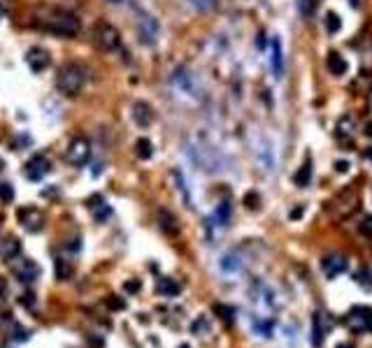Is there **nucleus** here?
Masks as SVG:
<instances>
[{
	"instance_id": "nucleus-1",
	"label": "nucleus",
	"mask_w": 372,
	"mask_h": 348,
	"mask_svg": "<svg viewBox=\"0 0 372 348\" xmlns=\"http://www.w3.org/2000/svg\"><path fill=\"white\" fill-rule=\"evenodd\" d=\"M84 70L77 63H68V65H63L58 70V75H56V88H58L63 95H68V98H75V95H79V91L84 88Z\"/></svg>"
},
{
	"instance_id": "nucleus-2",
	"label": "nucleus",
	"mask_w": 372,
	"mask_h": 348,
	"mask_svg": "<svg viewBox=\"0 0 372 348\" xmlns=\"http://www.w3.org/2000/svg\"><path fill=\"white\" fill-rule=\"evenodd\" d=\"M44 28L56 35H63V38H72V35L79 33V19L75 14H68V12H56L47 19Z\"/></svg>"
},
{
	"instance_id": "nucleus-3",
	"label": "nucleus",
	"mask_w": 372,
	"mask_h": 348,
	"mask_svg": "<svg viewBox=\"0 0 372 348\" xmlns=\"http://www.w3.org/2000/svg\"><path fill=\"white\" fill-rule=\"evenodd\" d=\"M93 38H96V44H98L103 51H116L121 47L119 30H116L114 26H110V23H98Z\"/></svg>"
},
{
	"instance_id": "nucleus-4",
	"label": "nucleus",
	"mask_w": 372,
	"mask_h": 348,
	"mask_svg": "<svg viewBox=\"0 0 372 348\" xmlns=\"http://www.w3.org/2000/svg\"><path fill=\"white\" fill-rule=\"evenodd\" d=\"M66 156H68V163L77 165V167L86 163L88 156H91V144H88L86 137H75V140L70 142V147H68Z\"/></svg>"
},
{
	"instance_id": "nucleus-5",
	"label": "nucleus",
	"mask_w": 372,
	"mask_h": 348,
	"mask_svg": "<svg viewBox=\"0 0 372 348\" xmlns=\"http://www.w3.org/2000/svg\"><path fill=\"white\" fill-rule=\"evenodd\" d=\"M175 84L181 88V91L186 93V95H193V98H200V84H198L196 75H193L189 67H179V70L175 72Z\"/></svg>"
},
{
	"instance_id": "nucleus-6",
	"label": "nucleus",
	"mask_w": 372,
	"mask_h": 348,
	"mask_svg": "<svg viewBox=\"0 0 372 348\" xmlns=\"http://www.w3.org/2000/svg\"><path fill=\"white\" fill-rule=\"evenodd\" d=\"M49 169H51L49 160H47L44 156H40V153L38 156H33L26 165H23V174H26V179H30V181L44 179V177L49 174Z\"/></svg>"
},
{
	"instance_id": "nucleus-7",
	"label": "nucleus",
	"mask_w": 372,
	"mask_h": 348,
	"mask_svg": "<svg viewBox=\"0 0 372 348\" xmlns=\"http://www.w3.org/2000/svg\"><path fill=\"white\" fill-rule=\"evenodd\" d=\"M347 323L358 332H370L372 330V309H367V306H356V309L349 311Z\"/></svg>"
},
{
	"instance_id": "nucleus-8",
	"label": "nucleus",
	"mask_w": 372,
	"mask_h": 348,
	"mask_svg": "<svg viewBox=\"0 0 372 348\" xmlns=\"http://www.w3.org/2000/svg\"><path fill=\"white\" fill-rule=\"evenodd\" d=\"M17 218H19V223H21L23 228L28 230V232H40V230L44 228V216H42V212H38V209H33V207L19 209V212H17Z\"/></svg>"
},
{
	"instance_id": "nucleus-9",
	"label": "nucleus",
	"mask_w": 372,
	"mask_h": 348,
	"mask_svg": "<svg viewBox=\"0 0 372 348\" xmlns=\"http://www.w3.org/2000/svg\"><path fill=\"white\" fill-rule=\"evenodd\" d=\"M14 276H17L21 283H33V281H38V276H40V267H38V262L28 260V258H23V260L19 262L17 267H14Z\"/></svg>"
},
{
	"instance_id": "nucleus-10",
	"label": "nucleus",
	"mask_w": 372,
	"mask_h": 348,
	"mask_svg": "<svg viewBox=\"0 0 372 348\" xmlns=\"http://www.w3.org/2000/svg\"><path fill=\"white\" fill-rule=\"evenodd\" d=\"M137 28H140V38H142L144 44L156 42V38H159V23H156V19H151L149 14H142L140 21H137Z\"/></svg>"
},
{
	"instance_id": "nucleus-11",
	"label": "nucleus",
	"mask_w": 372,
	"mask_h": 348,
	"mask_svg": "<svg viewBox=\"0 0 372 348\" xmlns=\"http://www.w3.org/2000/svg\"><path fill=\"white\" fill-rule=\"evenodd\" d=\"M133 121H135L140 128H147V125L153 123V109L149 102H142V100H137L135 105H133Z\"/></svg>"
},
{
	"instance_id": "nucleus-12",
	"label": "nucleus",
	"mask_w": 372,
	"mask_h": 348,
	"mask_svg": "<svg viewBox=\"0 0 372 348\" xmlns=\"http://www.w3.org/2000/svg\"><path fill=\"white\" fill-rule=\"evenodd\" d=\"M321 267H323V272H326V276L335 279V276H339L342 272H347L349 262H347L345 256H328V258H323Z\"/></svg>"
},
{
	"instance_id": "nucleus-13",
	"label": "nucleus",
	"mask_w": 372,
	"mask_h": 348,
	"mask_svg": "<svg viewBox=\"0 0 372 348\" xmlns=\"http://www.w3.org/2000/svg\"><path fill=\"white\" fill-rule=\"evenodd\" d=\"M26 60H28V65H30L33 72H42V70H47V65H49V54L44 49H40V47H33V49L28 51Z\"/></svg>"
},
{
	"instance_id": "nucleus-14",
	"label": "nucleus",
	"mask_w": 372,
	"mask_h": 348,
	"mask_svg": "<svg viewBox=\"0 0 372 348\" xmlns=\"http://www.w3.org/2000/svg\"><path fill=\"white\" fill-rule=\"evenodd\" d=\"M326 67H328L330 75L342 77V75H347V70H349V63H347V58L342 54H337V51H330V54L326 56Z\"/></svg>"
},
{
	"instance_id": "nucleus-15",
	"label": "nucleus",
	"mask_w": 372,
	"mask_h": 348,
	"mask_svg": "<svg viewBox=\"0 0 372 348\" xmlns=\"http://www.w3.org/2000/svg\"><path fill=\"white\" fill-rule=\"evenodd\" d=\"M19 253H21V241L14 239V237H10V239H5L0 244V256L5 260H17Z\"/></svg>"
},
{
	"instance_id": "nucleus-16",
	"label": "nucleus",
	"mask_w": 372,
	"mask_h": 348,
	"mask_svg": "<svg viewBox=\"0 0 372 348\" xmlns=\"http://www.w3.org/2000/svg\"><path fill=\"white\" fill-rule=\"evenodd\" d=\"M326 332H328V316L326 314H317L314 316V346H321L323 337H326Z\"/></svg>"
},
{
	"instance_id": "nucleus-17",
	"label": "nucleus",
	"mask_w": 372,
	"mask_h": 348,
	"mask_svg": "<svg viewBox=\"0 0 372 348\" xmlns=\"http://www.w3.org/2000/svg\"><path fill=\"white\" fill-rule=\"evenodd\" d=\"M272 72H274V79H282L284 75V56H282V44L279 40H272Z\"/></svg>"
},
{
	"instance_id": "nucleus-18",
	"label": "nucleus",
	"mask_w": 372,
	"mask_h": 348,
	"mask_svg": "<svg viewBox=\"0 0 372 348\" xmlns=\"http://www.w3.org/2000/svg\"><path fill=\"white\" fill-rule=\"evenodd\" d=\"M309 179H312V160L307 158L305 163L300 165V169L296 172L293 181H296V186H307V184H309Z\"/></svg>"
},
{
	"instance_id": "nucleus-19",
	"label": "nucleus",
	"mask_w": 372,
	"mask_h": 348,
	"mask_svg": "<svg viewBox=\"0 0 372 348\" xmlns=\"http://www.w3.org/2000/svg\"><path fill=\"white\" fill-rule=\"evenodd\" d=\"M135 156L142 158V160H149V158L153 156V144L147 140V137H140V140L135 142Z\"/></svg>"
},
{
	"instance_id": "nucleus-20",
	"label": "nucleus",
	"mask_w": 372,
	"mask_h": 348,
	"mask_svg": "<svg viewBox=\"0 0 372 348\" xmlns=\"http://www.w3.org/2000/svg\"><path fill=\"white\" fill-rule=\"evenodd\" d=\"M181 286L177 281H172V279H161L159 281V293L161 295H168V297H172V295H179Z\"/></svg>"
},
{
	"instance_id": "nucleus-21",
	"label": "nucleus",
	"mask_w": 372,
	"mask_h": 348,
	"mask_svg": "<svg viewBox=\"0 0 372 348\" xmlns=\"http://www.w3.org/2000/svg\"><path fill=\"white\" fill-rule=\"evenodd\" d=\"M91 212L96 214L98 221H105V218L110 216V207L103 202V197H91Z\"/></svg>"
},
{
	"instance_id": "nucleus-22",
	"label": "nucleus",
	"mask_w": 372,
	"mask_h": 348,
	"mask_svg": "<svg viewBox=\"0 0 372 348\" xmlns=\"http://www.w3.org/2000/svg\"><path fill=\"white\" fill-rule=\"evenodd\" d=\"M323 23H326V30H328L330 35L337 33L339 28H342V21H339V17L335 14V12H328V14H326V19H323Z\"/></svg>"
},
{
	"instance_id": "nucleus-23",
	"label": "nucleus",
	"mask_w": 372,
	"mask_h": 348,
	"mask_svg": "<svg viewBox=\"0 0 372 348\" xmlns=\"http://www.w3.org/2000/svg\"><path fill=\"white\" fill-rule=\"evenodd\" d=\"M356 283H361L363 288L372 290V272L367 269V267H361V269L356 272Z\"/></svg>"
},
{
	"instance_id": "nucleus-24",
	"label": "nucleus",
	"mask_w": 372,
	"mask_h": 348,
	"mask_svg": "<svg viewBox=\"0 0 372 348\" xmlns=\"http://www.w3.org/2000/svg\"><path fill=\"white\" fill-rule=\"evenodd\" d=\"M214 218L219 221V225H224V223H228V218H230V202H221L219 204V209H216V214H214Z\"/></svg>"
},
{
	"instance_id": "nucleus-25",
	"label": "nucleus",
	"mask_w": 372,
	"mask_h": 348,
	"mask_svg": "<svg viewBox=\"0 0 372 348\" xmlns=\"http://www.w3.org/2000/svg\"><path fill=\"white\" fill-rule=\"evenodd\" d=\"M221 269L224 272H235V269H240V260H237V256H224V260H221Z\"/></svg>"
},
{
	"instance_id": "nucleus-26",
	"label": "nucleus",
	"mask_w": 372,
	"mask_h": 348,
	"mask_svg": "<svg viewBox=\"0 0 372 348\" xmlns=\"http://www.w3.org/2000/svg\"><path fill=\"white\" fill-rule=\"evenodd\" d=\"M70 272H72V267L68 265L66 260H60V258H58V260H56V276H58V279H68V276H70Z\"/></svg>"
},
{
	"instance_id": "nucleus-27",
	"label": "nucleus",
	"mask_w": 372,
	"mask_h": 348,
	"mask_svg": "<svg viewBox=\"0 0 372 348\" xmlns=\"http://www.w3.org/2000/svg\"><path fill=\"white\" fill-rule=\"evenodd\" d=\"M317 5H319V0H300V12L305 17H312L314 12H317Z\"/></svg>"
},
{
	"instance_id": "nucleus-28",
	"label": "nucleus",
	"mask_w": 372,
	"mask_h": 348,
	"mask_svg": "<svg viewBox=\"0 0 372 348\" xmlns=\"http://www.w3.org/2000/svg\"><path fill=\"white\" fill-rule=\"evenodd\" d=\"M159 218H161V221H163V223H161V225H163V230H168V232H175V230H177V225H175V218L170 216L168 212H161V214H159Z\"/></svg>"
},
{
	"instance_id": "nucleus-29",
	"label": "nucleus",
	"mask_w": 372,
	"mask_h": 348,
	"mask_svg": "<svg viewBox=\"0 0 372 348\" xmlns=\"http://www.w3.org/2000/svg\"><path fill=\"white\" fill-rule=\"evenodd\" d=\"M0 200L3 202L14 200V188H12V184H0Z\"/></svg>"
},
{
	"instance_id": "nucleus-30",
	"label": "nucleus",
	"mask_w": 372,
	"mask_h": 348,
	"mask_svg": "<svg viewBox=\"0 0 372 348\" xmlns=\"http://www.w3.org/2000/svg\"><path fill=\"white\" fill-rule=\"evenodd\" d=\"M337 135H342V137L351 135V119H349V116H345V119L337 123Z\"/></svg>"
},
{
	"instance_id": "nucleus-31",
	"label": "nucleus",
	"mask_w": 372,
	"mask_h": 348,
	"mask_svg": "<svg viewBox=\"0 0 372 348\" xmlns=\"http://www.w3.org/2000/svg\"><path fill=\"white\" fill-rule=\"evenodd\" d=\"M193 7H198V10H212L214 5H216V0H189Z\"/></svg>"
},
{
	"instance_id": "nucleus-32",
	"label": "nucleus",
	"mask_w": 372,
	"mask_h": 348,
	"mask_svg": "<svg viewBox=\"0 0 372 348\" xmlns=\"http://www.w3.org/2000/svg\"><path fill=\"white\" fill-rule=\"evenodd\" d=\"M361 232L363 234H372V216H367L365 221L361 223Z\"/></svg>"
},
{
	"instance_id": "nucleus-33",
	"label": "nucleus",
	"mask_w": 372,
	"mask_h": 348,
	"mask_svg": "<svg viewBox=\"0 0 372 348\" xmlns=\"http://www.w3.org/2000/svg\"><path fill=\"white\" fill-rule=\"evenodd\" d=\"M246 202H249V207H252V209H256L258 207V195H254V193H252V195H246L244 197V204H246Z\"/></svg>"
},
{
	"instance_id": "nucleus-34",
	"label": "nucleus",
	"mask_w": 372,
	"mask_h": 348,
	"mask_svg": "<svg viewBox=\"0 0 372 348\" xmlns=\"http://www.w3.org/2000/svg\"><path fill=\"white\" fill-rule=\"evenodd\" d=\"M335 169H337V172H347V169H349V163H347V160H337V163H335Z\"/></svg>"
},
{
	"instance_id": "nucleus-35",
	"label": "nucleus",
	"mask_w": 372,
	"mask_h": 348,
	"mask_svg": "<svg viewBox=\"0 0 372 348\" xmlns=\"http://www.w3.org/2000/svg\"><path fill=\"white\" fill-rule=\"evenodd\" d=\"M140 288V283L137 281H133V283H126V290H137Z\"/></svg>"
},
{
	"instance_id": "nucleus-36",
	"label": "nucleus",
	"mask_w": 372,
	"mask_h": 348,
	"mask_svg": "<svg viewBox=\"0 0 372 348\" xmlns=\"http://www.w3.org/2000/svg\"><path fill=\"white\" fill-rule=\"evenodd\" d=\"M365 135L372 137V121H367V125H365Z\"/></svg>"
},
{
	"instance_id": "nucleus-37",
	"label": "nucleus",
	"mask_w": 372,
	"mask_h": 348,
	"mask_svg": "<svg viewBox=\"0 0 372 348\" xmlns=\"http://www.w3.org/2000/svg\"><path fill=\"white\" fill-rule=\"evenodd\" d=\"M302 212H305V209H296V212L291 214V216H293V218H298V216H302Z\"/></svg>"
},
{
	"instance_id": "nucleus-38",
	"label": "nucleus",
	"mask_w": 372,
	"mask_h": 348,
	"mask_svg": "<svg viewBox=\"0 0 372 348\" xmlns=\"http://www.w3.org/2000/svg\"><path fill=\"white\" fill-rule=\"evenodd\" d=\"M5 12H7V7H5V5H3V3H0V19L5 17Z\"/></svg>"
},
{
	"instance_id": "nucleus-39",
	"label": "nucleus",
	"mask_w": 372,
	"mask_h": 348,
	"mask_svg": "<svg viewBox=\"0 0 372 348\" xmlns=\"http://www.w3.org/2000/svg\"><path fill=\"white\" fill-rule=\"evenodd\" d=\"M3 290H5V281H3V279H0V293H3Z\"/></svg>"
},
{
	"instance_id": "nucleus-40",
	"label": "nucleus",
	"mask_w": 372,
	"mask_h": 348,
	"mask_svg": "<svg viewBox=\"0 0 372 348\" xmlns=\"http://www.w3.org/2000/svg\"><path fill=\"white\" fill-rule=\"evenodd\" d=\"M337 348H354L351 343H342V346H337Z\"/></svg>"
},
{
	"instance_id": "nucleus-41",
	"label": "nucleus",
	"mask_w": 372,
	"mask_h": 348,
	"mask_svg": "<svg viewBox=\"0 0 372 348\" xmlns=\"http://www.w3.org/2000/svg\"><path fill=\"white\" fill-rule=\"evenodd\" d=\"M367 158H370V160H372V147L367 149Z\"/></svg>"
},
{
	"instance_id": "nucleus-42",
	"label": "nucleus",
	"mask_w": 372,
	"mask_h": 348,
	"mask_svg": "<svg viewBox=\"0 0 372 348\" xmlns=\"http://www.w3.org/2000/svg\"><path fill=\"white\" fill-rule=\"evenodd\" d=\"M110 3H121V0H110Z\"/></svg>"
}]
</instances>
